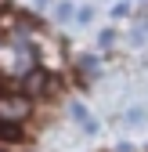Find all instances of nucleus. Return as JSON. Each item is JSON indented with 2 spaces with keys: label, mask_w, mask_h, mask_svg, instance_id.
<instances>
[{
  "label": "nucleus",
  "mask_w": 148,
  "mask_h": 152,
  "mask_svg": "<svg viewBox=\"0 0 148 152\" xmlns=\"http://www.w3.org/2000/svg\"><path fill=\"white\" fill-rule=\"evenodd\" d=\"M29 112V98H0V120H25Z\"/></svg>",
  "instance_id": "f257e3e1"
},
{
  "label": "nucleus",
  "mask_w": 148,
  "mask_h": 152,
  "mask_svg": "<svg viewBox=\"0 0 148 152\" xmlns=\"http://www.w3.org/2000/svg\"><path fill=\"white\" fill-rule=\"evenodd\" d=\"M47 83H51L47 72H29V76H25V94H44Z\"/></svg>",
  "instance_id": "f03ea898"
},
{
  "label": "nucleus",
  "mask_w": 148,
  "mask_h": 152,
  "mask_svg": "<svg viewBox=\"0 0 148 152\" xmlns=\"http://www.w3.org/2000/svg\"><path fill=\"white\" fill-rule=\"evenodd\" d=\"M18 138H22L18 120H0V141H18Z\"/></svg>",
  "instance_id": "7ed1b4c3"
}]
</instances>
